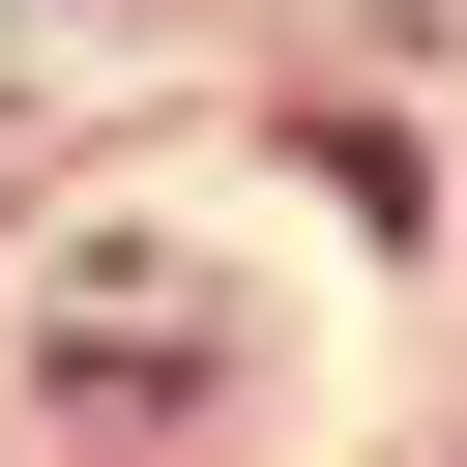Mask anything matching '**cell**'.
Wrapping results in <instances>:
<instances>
[{
	"mask_svg": "<svg viewBox=\"0 0 467 467\" xmlns=\"http://www.w3.org/2000/svg\"><path fill=\"white\" fill-rule=\"evenodd\" d=\"M29 58H58V0H0V88H29Z\"/></svg>",
	"mask_w": 467,
	"mask_h": 467,
	"instance_id": "2",
	"label": "cell"
},
{
	"mask_svg": "<svg viewBox=\"0 0 467 467\" xmlns=\"http://www.w3.org/2000/svg\"><path fill=\"white\" fill-rule=\"evenodd\" d=\"M58 321H88V379H117V409H175V379H204V321H175V263H88Z\"/></svg>",
	"mask_w": 467,
	"mask_h": 467,
	"instance_id": "1",
	"label": "cell"
}]
</instances>
